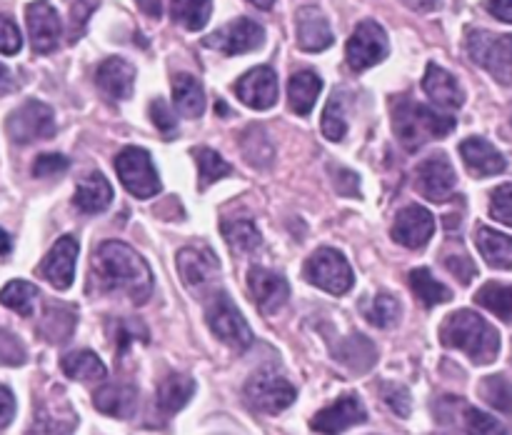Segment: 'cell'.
I'll list each match as a JSON object with an SVG mask.
<instances>
[{"mask_svg":"<svg viewBox=\"0 0 512 435\" xmlns=\"http://www.w3.org/2000/svg\"><path fill=\"white\" fill-rule=\"evenodd\" d=\"M93 275L108 293H125L133 303H148L153 295V273L143 255L128 243L105 240L93 253Z\"/></svg>","mask_w":512,"mask_h":435,"instance_id":"obj_1","label":"cell"},{"mask_svg":"<svg viewBox=\"0 0 512 435\" xmlns=\"http://www.w3.org/2000/svg\"><path fill=\"white\" fill-rule=\"evenodd\" d=\"M440 340L448 348H458L475 365H490L500 353V333L473 310H455L440 325Z\"/></svg>","mask_w":512,"mask_h":435,"instance_id":"obj_2","label":"cell"},{"mask_svg":"<svg viewBox=\"0 0 512 435\" xmlns=\"http://www.w3.org/2000/svg\"><path fill=\"white\" fill-rule=\"evenodd\" d=\"M455 125H458V120L453 115L438 113L430 105L415 103L408 95L393 103V130L403 148L408 150H420L430 140L448 138Z\"/></svg>","mask_w":512,"mask_h":435,"instance_id":"obj_3","label":"cell"},{"mask_svg":"<svg viewBox=\"0 0 512 435\" xmlns=\"http://www.w3.org/2000/svg\"><path fill=\"white\" fill-rule=\"evenodd\" d=\"M465 48H468L470 60L488 70L498 83L512 85V35L470 30Z\"/></svg>","mask_w":512,"mask_h":435,"instance_id":"obj_4","label":"cell"},{"mask_svg":"<svg viewBox=\"0 0 512 435\" xmlns=\"http://www.w3.org/2000/svg\"><path fill=\"white\" fill-rule=\"evenodd\" d=\"M205 320L215 338L223 340L228 348L243 353L253 345V330L228 293H215L210 298L208 308H205Z\"/></svg>","mask_w":512,"mask_h":435,"instance_id":"obj_5","label":"cell"},{"mask_svg":"<svg viewBox=\"0 0 512 435\" xmlns=\"http://www.w3.org/2000/svg\"><path fill=\"white\" fill-rule=\"evenodd\" d=\"M303 275L310 285L333 295H345L355 283V275L348 258L335 248L315 250V253L305 260Z\"/></svg>","mask_w":512,"mask_h":435,"instance_id":"obj_6","label":"cell"},{"mask_svg":"<svg viewBox=\"0 0 512 435\" xmlns=\"http://www.w3.org/2000/svg\"><path fill=\"white\" fill-rule=\"evenodd\" d=\"M243 393L250 408L268 415L283 413L298 398V390L293 388V383L275 373V370H260V373L250 375Z\"/></svg>","mask_w":512,"mask_h":435,"instance_id":"obj_7","label":"cell"},{"mask_svg":"<svg viewBox=\"0 0 512 435\" xmlns=\"http://www.w3.org/2000/svg\"><path fill=\"white\" fill-rule=\"evenodd\" d=\"M115 170H118V178L123 183V188L140 200L153 198L163 188L158 178V170H155L148 150L143 148L130 145V148L120 150L118 158H115Z\"/></svg>","mask_w":512,"mask_h":435,"instance_id":"obj_8","label":"cell"},{"mask_svg":"<svg viewBox=\"0 0 512 435\" xmlns=\"http://www.w3.org/2000/svg\"><path fill=\"white\" fill-rule=\"evenodd\" d=\"M5 130H8L10 140L18 145L48 140L55 135V115L50 105L40 103V100H25L20 108L10 113Z\"/></svg>","mask_w":512,"mask_h":435,"instance_id":"obj_9","label":"cell"},{"mask_svg":"<svg viewBox=\"0 0 512 435\" xmlns=\"http://www.w3.org/2000/svg\"><path fill=\"white\" fill-rule=\"evenodd\" d=\"M388 35H385L383 25L375 23V20H363L358 23V28L350 35L348 45H345V58L353 70H368L373 65L383 63L388 58Z\"/></svg>","mask_w":512,"mask_h":435,"instance_id":"obj_10","label":"cell"},{"mask_svg":"<svg viewBox=\"0 0 512 435\" xmlns=\"http://www.w3.org/2000/svg\"><path fill=\"white\" fill-rule=\"evenodd\" d=\"M265 43L263 25L250 18H238L233 23L223 25L215 33L205 35L203 45L213 48L223 55H243L250 50H258Z\"/></svg>","mask_w":512,"mask_h":435,"instance_id":"obj_11","label":"cell"},{"mask_svg":"<svg viewBox=\"0 0 512 435\" xmlns=\"http://www.w3.org/2000/svg\"><path fill=\"white\" fill-rule=\"evenodd\" d=\"M175 263H178L180 278L193 293L208 290L220 275V263L208 245H188V248L180 250Z\"/></svg>","mask_w":512,"mask_h":435,"instance_id":"obj_12","label":"cell"},{"mask_svg":"<svg viewBox=\"0 0 512 435\" xmlns=\"http://www.w3.org/2000/svg\"><path fill=\"white\" fill-rule=\"evenodd\" d=\"M365 420H368V410H365L363 400L358 395H343L328 408L315 413V418L310 420V428L320 435H343L353 425H363Z\"/></svg>","mask_w":512,"mask_h":435,"instance_id":"obj_13","label":"cell"},{"mask_svg":"<svg viewBox=\"0 0 512 435\" xmlns=\"http://www.w3.org/2000/svg\"><path fill=\"white\" fill-rule=\"evenodd\" d=\"M455 175L453 163L445 155H433V158L423 160L415 170V185H418L420 195H425L433 203H445L455 195Z\"/></svg>","mask_w":512,"mask_h":435,"instance_id":"obj_14","label":"cell"},{"mask_svg":"<svg viewBox=\"0 0 512 435\" xmlns=\"http://www.w3.org/2000/svg\"><path fill=\"white\" fill-rule=\"evenodd\" d=\"M25 20H28L30 43H33L35 53H53L60 43V35H63V25H60L53 5L48 0H35L25 10Z\"/></svg>","mask_w":512,"mask_h":435,"instance_id":"obj_15","label":"cell"},{"mask_svg":"<svg viewBox=\"0 0 512 435\" xmlns=\"http://www.w3.org/2000/svg\"><path fill=\"white\" fill-rule=\"evenodd\" d=\"M248 288L255 305H258L265 315L278 313L290 298L288 280L280 273H275V270L263 268V265H253V268L248 270Z\"/></svg>","mask_w":512,"mask_h":435,"instance_id":"obj_16","label":"cell"},{"mask_svg":"<svg viewBox=\"0 0 512 435\" xmlns=\"http://www.w3.org/2000/svg\"><path fill=\"white\" fill-rule=\"evenodd\" d=\"M435 233V218L423 205H408L393 223V240L410 250H420L430 243Z\"/></svg>","mask_w":512,"mask_h":435,"instance_id":"obj_17","label":"cell"},{"mask_svg":"<svg viewBox=\"0 0 512 435\" xmlns=\"http://www.w3.org/2000/svg\"><path fill=\"white\" fill-rule=\"evenodd\" d=\"M235 93L248 108L270 110L278 103V75L268 65L248 70L243 78L235 83Z\"/></svg>","mask_w":512,"mask_h":435,"instance_id":"obj_18","label":"cell"},{"mask_svg":"<svg viewBox=\"0 0 512 435\" xmlns=\"http://www.w3.org/2000/svg\"><path fill=\"white\" fill-rule=\"evenodd\" d=\"M75 260H78V240L73 235H63L40 263V275L53 288L68 290L75 280Z\"/></svg>","mask_w":512,"mask_h":435,"instance_id":"obj_19","label":"cell"},{"mask_svg":"<svg viewBox=\"0 0 512 435\" xmlns=\"http://www.w3.org/2000/svg\"><path fill=\"white\" fill-rule=\"evenodd\" d=\"M295 40L305 53H320V50L330 48L335 38L328 18L313 5H305L295 13Z\"/></svg>","mask_w":512,"mask_h":435,"instance_id":"obj_20","label":"cell"},{"mask_svg":"<svg viewBox=\"0 0 512 435\" xmlns=\"http://www.w3.org/2000/svg\"><path fill=\"white\" fill-rule=\"evenodd\" d=\"M460 155H463V163L475 178H490V175H498L508 168V160L505 155L495 148L490 140L480 138H465L460 143Z\"/></svg>","mask_w":512,"mask_h":435,"instance_id":"obj_21","label":"cell"},{"mask_svg":"<svg viewBox=\"0 0 512 435\" xmlns=\"http://www.w3.org/2000/svg\"><path fill=\"white\" fill-rule=\"evenodd\" d=\"M95 83L110 100H128L135 88V68L123 58H108L95 70Z\"/></svg>","mask_w":512,"mask_h":435,"instance_id":"obj_22","label":"cell"},{"mask_svg":"<svg viewBox=\"0 0 512 435\" xmlns=\"http://www.w3.org/2000/svg\"><path fill=\"white\" fill-rule=\"evenodd\" d=\"M423 90L430 95L435 105L445 110H458L465 103V93L458 80H455V75L440 68L438 63H430L428 70H425Z\"/></svg>","mask_w":512,"mask_h":435,"instance_id":"obj_23","label":"cell"},{"mask_svg":"<svg viewBox=\"0 0 512 435\" xmlns=\"http://www.w3.org/2000/svg\"><path fill=\"white\" fill-rule=\"evenodd\" d=\"M93 403L110 418H130L138 410V388L130 383H110L95 390Z\"/></svg>","mask_w":512,"mask_h":435,"instance_id":"obj_24","label":"cell"},{"mask_svg":"<svg viewBox=\"0 0 512 435\" xmlns=\"http://www.w3.org/2000/svg\"><path fill=\"white\" fill-rule=\"evenodd\" d=\"M73 203L80 213H103L113 203V185L108 183L103 173H88L78 180Z\"/></svg>","mask_w":512,"mask_h":435,"instance_id":"obj_25","label":"cell"},{"mask_svg":"<svg viewBox=\"0 0 512 435\" xmlns=\"http://www.w3.org/2000/svg\"><path fill=\"white\" fill-rule=\"evenodd\" d=\"M195 395V380L183 373H170L160 380L158 390H155V403H158L160 413L175 415L188 405V400Z\"/></svg>","mask_w":512,"mask_h":435,"instance_id":"obj_26","label":"cell"},{"mask_svg":"<svg viewBox=\"0 0 512 435\" xmlns=\"http://www.w3.org/2000/svg\"><path fill=\"white\" fill-rule=\"evenodd\" d=\"M335 360H340L353 373H368L378 360V350H375L373 340L365 338L363 333H353L340 340L335 348Z\"/></svg>","mask_w":512,"mask_h":435,"instance_id":"obj_27","label":"cell"},{"mask_svg":"<svg viewBox=\"0 0 512 435\" xmlns=\"http://www.w3.org/2000/svg\"><path fill=\"white\" fill-rule=\"evenodd\" d=\"M320 90H323V80L313 70H298V73L290 75L288 80V100L293 113L298 115H310V110L315 108V100H318Z\"/></svg>","mask_w":512,"mask_h":435,"instance_id":"obj_28","label":"cell"},{"mask_svg":"<svg viewBox=\"0 0 512 435\" xmlns=\"http://www.w3.org/2000/svg\"><path fill=\"white\" fill-rule=\"evenodd\" d=\"M475 245H478L480 255L485 258V263L490 268L510 270L512 268V238L505 233H498L493 228H485L480 225L475 230Z\"/></svg>","mask_w":512,"mask_h":435,"instance_id":"obj_29","label":"cell"},{"mask_svg":"<svg viewBox=\"0 0 512 435\" xmlns=\"http://www.w3.org/2000/svg\"><path fill=\"white\" fill-rule=\"evenodd\" d=\"M173 103L183 118H200L205 110V90L193 75L178 73L173 78Z\"/></svg>","mask_w":512,"mask_h":435,"instance_id":"obj_30","label":"cell"},{"mask_svg":"<svg viewBox=\"0 0 512 435\" xmlns=\"http://www.w3.org/2000/svg\"><path fill=\"white\" fill-rule=\"evenodd\" d=\"M60 368L68 378L83 380V383H98L108 375L103 360L93 353V350H75V353H68L63 360H60Z\"/></svg>","mask_w":512,"mask_h":435,"instance_id":"obj_31","label":"cell"},{"mask_svg":"<svg viewBox=\"0 0 512 435\" xmlns=\"http://www.w3.org/2000/svg\"><path fill=\"white\" fill-rule=\"evenodd\" d=\"M75 320H78V315L68 305H48L43 323H40V335L50 343H65L73 335Z\"/></svg>","mask_w":512,"mask_h":435,"instance_id":"obj_32","label":"cell"},{"mask_svg":"<svg viewBox=\"0 0 512 435\" xmlns=\"http://www.w3.org/2000/svg\"><path fill=\"white\" fill-rule=\"evenodd\" d=\"M410 288H413L415 298H418L425 308L448 303V300L453 298L448 285H443L438 278H433V273H430L428 268L410 270Z\"/></svg>","mask_w":512,"mask_h":435,"instance_id":"obj_33","label":"cell"},{"mask_svg":"<svg viewBox=\"0 0 512 435\" xmlns=\"http://www.w3.org/2000/svg\"><path fill=\"white\" fill-rule=\"evenodd\" d=\"M213 13V0H170V15L185 30H203Z\"/></svg>","mask_w":512,"mask_h":435,"instance_id":"obj_34","label":"cell"},{"mask_svg":"<svg viewBox=\"0 0 512 435\" xmlns=\"http://www.w3.org/2000/svg\"><path fill=\"white\" fill-rule=\"evenodd\" d=\"M475 303L483 305L485 310L495 313L505 323H512V285L485 283L475 293Z\"/></svg>","mask_w":512,"mask_h":435,"instance_id":"obj_35","label":"cell"},{"mask_svg":"<svg viewBox=\"0 0 512 435\" xmlns=\"http://www.w3.org/2000/svg\"><path fill=\"white\" fill-rule=\"evenodd\" d=\"M38 288L28 280H10L3 290H0V303L5 308L15 310L18 315H33L35 303H38Z\"/></svg>","mask_w":512,"mask_h":435,"instance_id":"obj_36","label":"cell"},{"mask_svg":"<svg viewBox=\"0 0 512 435\" xmlns=\"http://www.w3.org/2000/svg\"><path fill=\"white\" fill-rule=\"evenodd\" d=\"M223 235L225 240H228L230 248L238 250V253H250V250H255L260 243H263L260 230L255 228L253 220H245V218L223 220Z\"/></svg>","mask_w":512,"mask_h":435,"instance_id":"obj_37","label":"cell"},{"mask_svg":"<svg viewBox=\"0 0 512 435\" xmlns=\"http://www.w3.org/2000/svg\"><path fill=\"white\" fill-rule=\"evenodd\" d=\"M363 315L378 328H393L400 320V303L388 293H378L363 303Z\"/></svg>","mask_w":512,"mask_h":435,"instance_id":"obj_38","label":"cell"},{"mask_svg":"<svg viewBox=\"0 0 512 435\" xmlns=\"http://www.w3.org/2000/svg\"><path fill=\"white\" fill-rule=\"evenodd\" d=\"M195 155V163H198V175H200V188H208V185H213L215 180L225 178V175H230V163L223 158L220 153H215L213 148H205V145H200V148L193 150Z\"/></svg>","mask_w":512,"mask_h":435,"instance_id":"obj_39","label":"cell"},{"mask_svg":"<svg viewBox=\"0 0 512 435\" xmlns=\"http://www.w3.org/2000/svg\"><path fill=\"white\" fill-rule=\"evenodd\" d=\"M348 133V118H345V93L343 90H335L330 95L328 105L323 110V135L333 143L345 138Z\"/></svg>","mask_w":512,"mask_h":435,"instance_id":"obj_40","label":"cell"},{"mask_svg":"<svg viewBox=\"0 0 512 435\" xmlns=\"http://www.w3.org/2000/svg\"><path fill=\"white\" fill-rule=\"evenodd\" d=\"M480 395L490 408L512 415V383L505 375H488L480 380Z\"/></svg>","mask_w":512,"mask_h":435,"instance_id":"obj_41","label":"cell"},{"mask_svg":"<svg viewBox=\"0 0 512 435\" xmlns=\"http://www.w3.org/2000/svg\"><path fill=\"white\" fill-rule=\"evenodd\" d=\"M243 153L245 160L255 168H268L273 160V143H270L268 133L263 128H248L243 135Z\"/></svg>","mask_w":512,"mask_h":435,"instance_id":"obj_42","label":"cell"},{"mask_svg":"<svg viewBox=\"0 0 512 435\" xmlns=\"http://www.w3.org/2000/svg\"><path fill=\"white\" fill-rule=\"evenodd\" d=\"M75 430V415H58L48 408L35 410V420L28 435H70Z\"/></svg>","mask_w":512,"mask_h":435,"instance_id":"obj_43","label":"cell"},{"mask_svg":"<svg viewBox=\"0 0 512 435\" xmlns=\"http://www.w3.org/2000/svg\"><path fill=\"white\" fill-rule=\"evenodd\" d=\"M463 425L468 435H508V430H505V425L498 418L478 408H470V405H465Z\"/></svg>","mask_w":512,"mask_h":435,"instance_id":"obj_44","label":"cell"},{"mask_svg":"<svg viewBox=\"0 0 512 435\" xmlns=\"http://www.w3.org/2000/svg\"><path fill=\"white\" fill-rule=\"evenodd\" d=\"M148 343L150 340V333L148 328H145L140 320H133V318H125V320H118V325H115V353L125 355V350L130 348L133 343Z\"/></svg>","mask_w":512,"mask_h":435,"instance_id":"obj_45","label":"cell"},{"mask_svg":"<svg viewBox=\"0 0 512 435\" xmlns=\"http://www.w3.org/2000/svg\"><path fill=\"white\" fill-rule=\"evenodd\" d=\"M150 120H153V125L158 128V133L163 135L165 140L178 138V118H175V113L170 110V105L165 103L163 98H155L153 103H150Z\"/></svg>","mask_w":512,"mask_h":435,"instance_id":"obj_46","label":"cell"},{"mask_svg":"<svg viewBox=\"0 0 512 435\" xmlns=\"http://www.w3.org/2000/svg\"><path fill=\"white\" fill-rule=\"evenodd\" d=\"M380 395L388 403V408L393 410L400 418H408L410 410H413V398H410V390L405 385L398 383H380Z\"/></svg>","mask_w":512,"mask_h":435,"instance_id":"obj_47","label":"cell"},{"mask_svg":"<svg viewBox=\"0 0 512 435\" xmlns=\"http://www.w3.org/2000/svg\"><path fill=\"white\" fill-rule=\"evenodd\" d=\"M28 360L25 353V345L20 343L18 335H13L10 330L0 328V365H23Z\"/></svg>","mask_w":512,"mask_h":435,"instance_id":"obj_48","label":"cell"},{"mask_svg":"<svg viewBox=\"0 0 512 435\" xmlns=\"http://www.w3.org/2000/svg\"><path fill=\"white\" fill-rule=\"evenodd\" d=\"M490 215H493L498 223L512 225V183L498 185V188L490 193Z\"/></svg>","mask_w":512,"mask_h":435,"instance_id":"obj_49","label":"cell"},{"mask_svg":"<svg viewBox=\"0 0 512 435\" xmlns=\"http://www.w3.org/2000/svg\"><path fill=\"white\" fill-rule=\"evenodd\" d=\"M70 168V160L60 153H43L35 158L33 175L35 178H53V175H63Z\"/></svg>","mask_w":512,"mask_h":435,"instance_id":"obj_50","label":"cell"},{"mask_svg":"<svg viewBox=\"0 0 512 435\" xmlns=\"http://www.w3.org/2000/svg\"><path fill=\"white\" fill-rule=\"evenodd\" d=\"M445 268H448L463 285H468L470 280L478 275V268H475L473 258H470L468 253H463V250H460V253L445 255Z\"/></svg>","mask_w":512,"mask_h":435,"instance_id":"obj_51","label":"cell"},{"mask_svg":"<svg viewBox=\"0 0 512 435\" xmlns=\"http://www.w3.org/2000/svg\"><path fill=\"white\" fill-rule=\"evenodd\" d=\"M23 48V35L15 28V23L5 15H0V53L3 55H15Z\"/></svg>","mask_w":512,"mask_h":435,"instance_id":"obj_52","label":"cell"},{"mask_svg":"<svg viewBox=\"0 0 512 435\" xmlns=\"http://www.w3.org/2000/svg\"><path fill=\"white\" fill-rule=\"evenodd\" d=\"M330 173H333V185L340 195H345V198H358L360 195L358 173H353V170L348 168H335V165L330 168Z\"/></svg>","mask_w":512,"mask_h":435,"instance_id":"obj_53","label":"cell"},{"mask_svg":"<svg viewBox=\"0 0 512 435\" xmlns=\"http://www.w3.org/2000/svg\"><path fill=\"white\" fill-rule=\"evenodd\" d=\"M95 5H98V0H78V3L73 5V10H70V40H78L80 35H83L85 23H88Z\"/></svg>","mask_w":512,"mask_h":435,"instance_id":"obj_54","label":"cell"},{"mask_svg":"<svg viewBox=\"0 0 512 435\" xmlns=\"http://www.w3.org/2000/svg\"><path fill=\"white\" fill-rule=\"evenodd\" d=\"M15 415V398L8 388L0 385V430L8 428Z\"/></svg>","mask_w":512,"mask_h":435,"instance_id":"obj_55","label":"cell"},{"mask_svg":"<svg viewBox=\"0 0 512 435\" xmlns=\"http://www.w3.org/2000/svg\"><path fill=\"white\" fill-rule=\"evenodd\" d=\"M485 8H488V13L493 15V18L512 25V0H488Z\"/></svg>","mask_w":512,"mask_h":435,"instance_id":"obj_56","label":"cell"},{"mask_svg":"<svg viewBox=\"0 0 512 435\" xmlns=\"http://www.w3.org/2000/svg\"><path fill=\"white\" fill-rule=\"evenodd\" d=\"M403 3L415 13H433L440 8V0H403Z\"/></svg>","mask_w":512,"mask_h":435,"instance_id":"obj_57","label":"cell"},{"mask_svg":"<svg viewBox=\"0 0 512 435\" xmlns=\"http://www.w3.org/2000/svg\"><path fill=\"white\" fill-rule=\"evenodd\" d=\"M138 3V8L143 10L145 15H150V18H160L163 15V0H135Z\"/></svg>","mask_w":512,"mask_h":435,"instance_id":"obj_58","label":"cell"},{"mask_svg":"<svg viewBox=\"0 0 512 435\" xmlns=\"http://www.w3.org/2000/svg\"><path fill=\"white\" fill-rule=\"evenodd\" d=\"M13 88H15L13 75H10V70L0 63V95H8Z\"/></svg>","mask_w":512,"mask_h":435,"instance_id":"obj_59","label":"cell"},{"mask_svg":"<svg viewBox=\"0 0 512 435\" xmlns=\"http://www.w3.org/2000/svg\"><path fill=\"white\" fill-rule=\"evenodd\" d=\"M10 248H13V243H10V235L0 228V258H5V255L10 253Z\"/></svg>","mask_w":512,"mask_h":435,"instance_id":"obj_60","label":"cell"},{"mask_svg":"<svg viewBox=\"0 0 512 435\" xmlns=\"http://www.w3.org/2000/svg\"><path fill=\"white\" fill-rule=\"evenodd\" d=\"M248 3H253L255 8H263V10H270L275 5V0H248Z\"/></svg>","mask_w":512,"mask_h":435,"instance_id":"obj_61","label":"cell"}]
</instances>
